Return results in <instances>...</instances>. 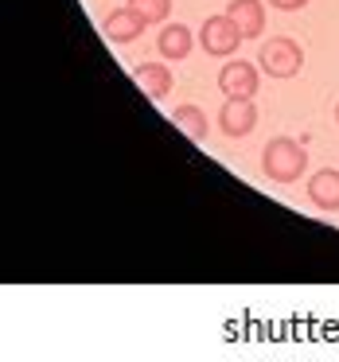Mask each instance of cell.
Wrapping results in <instances>:
<instances>
[{"instance_id":"obj_1","label":"cell","mask_w":339,"mask_h":362,"mask_svg":"<svg viewBox=\"0 0 339 362\" xmlns=\"http://www.w3.org/2000/svg\"><path fill=\"white\" fill-rule=\"evenodd\" d=\"M261 172L273 183H297L308 172V152L304 141H292V136H273L261 152Z\"/></svg>"},{"instance_id":"obj_2","label":"cell","mask_w":339,"mask_h":362,"mask_svg":"<svg viewBox=\"0 0 339 362\" xmlns=\"http://www.w3.org/2000/svg\"><path fill=\"white\" fill-rule=\"evenodd\" d=\"M258 66L269 78H297L300 66H304V47H300L292 35H273V40L261 43Z\"/></svg>"},{"instance_id":"obj_3","label":"cell","mask_w":339,"mask_h":362,"mask_svg":"<svg viewBox=\"0 0 339 362\" xmlns=\"http://www.w3.org/2000/svg\"><path fill=\"white\" fill-rule=\"evenodd\" d=\"M246 43V35L238 32V24L222 12V16H207L199 28V47L211 59H234V51Z\"/></svg>"},{"instance_id":"obj_4","label":"cell","mask_w":339,"mask_h":362,"mask_svg":"<svg viewBox=\"0 0 339 362\" xmlns=\"http://www.w3.org/2000/svg\"><path fill=\"white\" fill-rule=\"evenodd\" d=\"M258 86H261V74H258V63H250V59H230L226 66H219L222 98H253Z\"/></svg>"},{"instance_id":"obj_5","label":"cell","mask_w":339,"mask_h":362,"mask_svg":"<svg viewBox=\"0 0 339 362\" xmlns=\"http://www.w3.org/2000/svg\"><path fill=\"white\" fill-rule=\"evenodd\" d=\"M219 129L230 141H242L258 129V102L253 98H226L219 110Z\"/></svg>"},{"instance_id":"obj_6","label":"cell","mask_w":339,"mask_h":362,"mask_svg":"<svg viewBox=\"0 0 339 362\" xmlns=\"http://www.w3.org/2000/svg\"><path fill=\"white\" fill-rule=\"evenodd\" d=\"M102 28H105V40L117 43V47H125V43L141 40L149 24H144V20L137 16V12L129 8V4H121V8H113L110 16H105V24H102Z\"/></svg>"},{"instance_id":"obj_7","label":"cell","mask_w":339,"mask_h":362,"mask_svg":"<svg viewBox=\"0 0 339 362\" xmlns=\"http://www.w3.org/2000/svg\"><path fill=\"white\" fill-rule=\"evenodd\" d=\"M308 203L320 206L323 214H335L339 211V172L335 168H323L308 180Z\"/></svg>"},{"instance_id":"obj_8","label":"cell","mask_w":339,"mask_h":362,"mask_svg":"<svg viewBox=\"0 0 339 362\" xmlns=\"http://www.w3.org/2000/svg\"><path fill=\"white\" fill-rule=\"evenodd\" d=\"M226 16L238 24L246 40H261V32H265V4L261 0H230Z\"/></svg>"},{"instance_id":"obj_9","label":"cell","mask_w":339,"mask_h":362,"mask_svg":"<svg viewBox=\"0 0 339 362\" xmlns=\"http://www.w3.org/2000/svg\"><path fill=\"white\" fill-rule=\"evenodd\" d=\"M137 86H141L152 102H164L176 90V74H172V66H164V63H141L137 66Z\"/></svg>"},{"instance_id":"obj_10","label":"cell","mask_w":339,"mask_h":362,"mask_svg":"<svg viewBox=\"0 0 339 362\" xmlns=\"http://www.w3.org/2000/svg\"><path fill=\"white\" fill-rule=\"evenodd\" d=\"M191 47H195V35H191L188 24H164V28H160L156 51L168 59V63H180V59H188Z\"/></svg>"},{"instance_id":"obj_11","label":"cell","mask_w":339,"mask_h":362,"mask_svg":"<svg viewBox=\"0 0 339 362\" xmlns=\"http://www.w3.org/2000/svg\"><path fill=\"white\" fill-rule=\"evenodd\" d=\"M172 121H176V129H183V133H188L191 141H199V144L207 141V133H211V125H207V117H203L199 105H176Z\"/></svg>"},{"instance_id":"obj_12","label":"cell","mask_w":339,"mask_h":362,"mask_svg":"<svg viewBox=\"0 0 339 362\" xmlns=\"http://www.w3.org/2000/svg\"><path fill=\"white\" fill-rule=\"evenodd\" d=\"M129 8L144 20V24H164L172 16V0H125Z\"/></svg>"},{"instance_id":"obj_13","label":"cell","mask_w":339,"mask_h":362,"mask_svg":"<svg viewBox=\"0 0 339 362\" xmlns=\"http://www.w3.org/2000/svg\"><path fill=\"white\" fill-rule=\"evenodd\" d=\"M265 4H273V8H281V12H300V8H308V0H265Z\"/></svg>"},{"instance_id":"obj_14","label":"cell","mask_w":339,"mask_h":362,"mask_svg":"<svg viewBox=\"0 0 339 362\" xmlns=\"http://www.w3.org/2000/svg\"><path fill=\"white\" fill-rule=\"evenodd\" d=\"M335 121H339V105H335Z\"/></svg>"}]
</instances>
